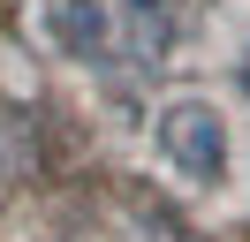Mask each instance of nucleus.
<instances>
[{
  "instance_id": "obj_1",
  "label": "nucleus",
  "mask_w": 250,
  "mask_h": 242,
  "mask_svg": "<svg viewBox=\"0 0 250 242\" xmlns=\"http://www.w3.org/2000/svg\"><path fill=\"white\" fill-rule=\"evenodd\" d=\"M159 151L174 159L182 182L220 189V182H228V114H220L212 99H174V106H159Z\"/></svg>"
},
{
  "instance_id": "obj_2",
  "label": "nucleus",
  "mask_w": 250,
  "mask_h": 242,
  "mask_svg": "<svg viewBox=\"0 0 250 242\" xmlns=\"http://www.w3.org/2000/svg\"><path fill=\"white\" fill-rule=\"evenodd\" d=\"M53 30H61V45L76 60H106V45H114L106 0H61V8H53Z\"/></svg>"
},
{
  "instance_id": "obj_3",
  "label": "nucleus",
  "mask_w": 250,
  "mask_h": 242,
  "mask_svg": "<svg viewBox=\"0 0 250 242\" xmlns=\"http://www.w3.org/2000/svg\"><path fill=\"white\" fill-rule=\"evenodd\" d=\"M0 159H8V151H0Z\"/></svg>"
}]
</instances>
